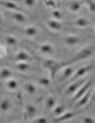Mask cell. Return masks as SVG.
Wrapping results in <instances>:
<instances>
[{
  "instance_id": "cell-17",
  "label": "cell",
  "mask_w": 95,
  "mask_h": 123,
  "mask_svg": "<svg viewBox=\"0 0 95 123\" xmlns=\"http://www.w3.org/2000/svg\"><path fill=\"white\" fill-rule=\"evenodd\" d=\"M6 87H7V90H9L10 92H15L19 88V83H18L17 80L10 77L6 81Z\"/></svg>"
},
{
  "instance_id": "cell-13",
  "label": "cell",
  "mask_w": 95,
  "mask_h": 123,
  "mask_svg": "<svg viewBox=\"0 0 95 123\" xmlns=\"http://www.w3.org/2000/svg\"><path fill=\"white\" fill-rule=\"evenodd\" d=\"M64 43L68 47H74V46H77L81 43V38L75 35H69V36H66L64 38Z\"/></svg>"
},
{
  "instance_id": "cell-24",
  "label": "cell",
  "mask_w": 95,
  "mask_h": 123,
  "mask_svg": "<svg viewBox=\"0 0 95 123\" xmlns=\"http://www.w3.org/2000/svg\"><path fill=\"white\" fill-rule=\"evenodd\" d=\"M24 91L26 92V93L30 94V95H33V94H35L37 92V88L35 86V84L29 82V83H26V84L24 85Z\"/></svg>"
},
{
  "instance_id": "cell-5",
  "label": "cell",
  "mask_w": 95,
  "mask_h": 123,
  "mask_svg": "<svg viewBox=\"0 0 95 123\" xmlns=\"http://www.w3.org/2000/svg\"><path fill=\"white\" fill-rule=\"evenodd\" d=\"M91 87H92V81H91V80H89V81H86L85 83H84V84H83L82 86H81V87H79L78 90H77V91H76L75 93L72 95V96H73V100L77 101L79 97L83 96V95H84L86 92L89 91Z\"/></svg>"
},
{
  "instance_id": "cell-12",
  "label": "cell",
  "mask_w": 95,
  "mask_h": 123,
  "mask_svg": "<svg viewBox=\"0 0 95 123\" xmlns=\"http://www.w3.org/2000/svg\"><path fill=\"white\" fill-rule=\"evenodd\" d=\"M39 52L44 55H48L52 56L54 53H55V49H54V46L52 44H48V43H44L39 46Z\"/></svg>"
},
{
  "instance_id": "cell-2",
  "label": "cell",
  "mask_w": 95,
  "mask_h": 123,
  "mask_svg": "<svg viewBox=\"0 0 95 123\" xmlns=\"http://www.w3.org/2000/svg\"><path fill=\"white\" fill-rule=\"evenodd\" d=\"M93 54H94V47L91 46V45H89V46H86L85 48H83L82 50H79V52L75 55L74 58L71 59V61L67 62V63H65L64 65H69V64H72V63H75V62L83 61V59H85V58H89V57H91Z\"/></svg>"
},
{
  "instance_id": "cell-23",
  "label": "cell",
  "mask_w": 95,
  "mask_h": 123,
  "mask_svg": "<svg viewBox=\"0 0 95 123\" xmlns=\"http://www.w3.org/2000/svg\"><path fill=\"white\" fill-rule=\"evenodd\" d=\"M12 77V71L9 68H2L0 69V81H7L8 78Z\"/></svg>"
},
{
  "instance_id": "cell-6",
  "label": "cell",
  "mask_w": 95,
  "mask_h": 123,
  "mask_svg": "<svg viewBox=\"0 0 95 123\" xmlns=\"http://www.w3.org/2000/svg\"><path fill=\"white\" fill-rule=\"evenodd\" d=\"M62 76H60V81L62 82H65V81H68L71 76L73 75V73L75 72V67L72 66V64L69 65H64L62 67Z\"/></svg>"
},
{
  "instance_id": "cell-33",
  "label": "cell",
  "mask_w": 95,
  "mask_h": 123,
  "mask_svg": "<svg viewBox=\"0 0 95 123\" xmlns=\"http://www.w3.org/2000/svg\"><path fill=\"white\" fill-rule=\"evenodd\" d=\"M83 123H94V119L91 117H84V119L82 120Z\"/></svg>"
},
{
  "instance_id": "cell-22",
  "label": "cell",
  "mask_w": 95,
  "mask_h": 123,
  "mask_svg": "<svg viewBox=\"0 0 95 123\" xmlns=\"http://www.w3.org/2000/svg\"><path fill=\"white\" fill-rule=\"evenodd\" d=\"M15 67L21 73H25V72H28L30 69V65L28 64V62H17Z\"/></svg>"
},
{
  "instance_id": "cell-31",
  "label": "cell",
  "mask_w": 95,
  "mask_h": 123,
  "mask_svg": "<svg viewBox=\"0 0 95 123\" xmlns=\"http://www.w3.org/2000/svg\"><path fill=\"white\" fill-rule=\"evenodd\" d=\"M33 121L36 123H47L48 122V120H47L45 117H37L36 119H34Z\"/></svg>"
},
{
  "instance_id": "cell-28",
  "label": "cell",
  "mask_w": 95,
  "mask_h": 123,
  "mask_svg": "<svg viewBox=\"0 0 95 123\" xmlns=\"http://www.w3.org/2000/svg\"><path fill=\"white\" fill-rule=\"evenodd\" d=\"M52 16H53L54 19L60 20V19H63V17H64V13H63L60 10H58V9H54L53 10V12H52Z\"/></svg>"
},
{
  "instance_id": "cell-4",
  "label": "cell",
  "mask_w": 95,
  "mask_h": 123,
  "mask_svg": "<svg viewBox=\"0 0 95 123\" xmlns=\"http://www.w3.org/2000/svg\"><path fill=\"white\" fill-rule=\"evenodd\" d=\"M91 69H93V66H83V67H79L78 69H76V71L73 73V75L68 80L69 83L76 81V80H78V78H81V77H84Z\"/></svg>"
},
{
  "instance_id": "cell-26",
  "label": "cell",
  "mask_w": 95,
  "mask_h": 123,
  "mask_svg": "<svg viewBox=\"0 0 95 123\" xmlns=\"http://www.w3.org/2000/svg\"><path fill=\"white\" fill-rule=\"evenodd\" d=\"M17 43H18V40H17V38L15 36H11V35L6 36V44L8 46H16Z\"/></svg>"
},
{
  "instance_id": "cell-15",
  "label": "cell",
  "mask_w": 95,
  "mask_h": 123,
  "mask_svg": "<svg viewBox=\"0 0 95 123\" xmlns=\"http://www.w3.org/2000/svg\"><path fill=\"white\" fill-rule=\"evenodd\" d=\"M47 27L53 31H59L63 28V24L60 23V20L56 19H49L47 21Z\"/></svg>"
},
{
  "instance_id": "cell-16",
  "label": "cell",
  "mask_w": 95,
  "mask_h": 123,
  "mask_svg": "<svg viewBox=\"0 0 95 123\" xmlns=\"http://www.w3.org/2000/svg\"><path fill=\"white\" fill-rule=\"evenodd\" d=\"M10 16L18 24H25L27 21V17L21 11H12V12L10 13Z\"/></svg>"
},
{
  "instance_id": "cell-7",
  "label": "cell",
  "mask_w": 95,
  "mask_h": 123,
  "mask_svg": "<svg viewBox=\"0 0 95 123\" xmlns=\"http://www.w3.org/2000/svg\"><path fill=\"white\" fill-rule=\"evenodd\" d=\"M79 113V111H68V112H64L63 114H60V115H58V117H56L55 119H54V122H65V121H68L71 120L72 117H75L77 114Z\"/></svg>"
},
{
  "instance_id": "cell-32",
  "label": "cell",
  "mask_w": 95,
  "mask_h": 123,
  "mask_svg": "<svg viewBox=\"0 0 95 123\" xmlns=\"http://www.w3.org/2000/svg\"><path fill=\"white\" fill-rule=\"evenodd\" d=\"M24 3L26 5L27 7H34L35 5H36V0H24Z\"/></svg>"
},
{
  "instance_id": "cell-3",
  "label": "cell",
  "mask_w": 95,
  "mask_h": 123,
  "mask_svg": "<svg viewBox=\"0 0 95 123\" xmlns=\"http://www.w3.org/2000/svg\"><path fill=\"white\" fill-rule=\"evenodd\" d=\"M86 82V80H84L83 77L78 78V80H76V81L74 82H71V84H69V86L67 88H66V91H65V94L66 95H69V96H72L73 94L75 93L77 90H78L81 86H82L84 83Z\"/></svg>"
},
{
  "instance_id": "cell-25",
  "label": "cell",
  "mask_w": 95,
  "mask_h": 123,
  "mask_svg": "<svg viewBox=\"0 0 95 123\" xmlns=\"http://www.w3.org/2000/svg\"><path fill=\"white\" fill-rule=\"evenodd\" d=\"M66 111V106L65 105H63V104H56V106L53 109V112H54V115L55 117H58L60 114H63L64 112Z\"/></svg>"
},
{
  "instance_id": "cell-35",
  "label": "cell",
  "mask_w": 95,
  "mask_h": 123,
  "mask_svg": "<svg viewBox=\"0 0 95 123\" xmlns=\"http://www.w3.org/2000/svg\"><path fill=\"white\" fill-rule=\"evenodd\" d=\"M2 23H3V20H2V13L0 12V25H2Z\"/></svg>"
},
{
  "instance_id": "cell-11",
  "label": "cell",
  "mask_w": 95,
  "mask_h": 123,
  "mask_svg": "<svg viewBox=\"0 0 95 123\" xmlns=\"http://www.w3.org/2000/svg\"><path fill=\"white\" fill-rule=\"evenodd\" d=\"M12 107V101L9 97H3L0 100V111L1 112H9Z\"/></svg>"
},
{
  "instance_id": "cell-20",
  "label": "cell",
  "mask_w": 95,
  "mask_h": 123,
  "mask_svg": "<svg viewBox=\"0 0 95 123\" xmlns=\"http://www.w3.org/2000/svg\"><path fill=\"white\" fill-rule=\"evenodd\" d=\"M89 20L84 18V17H81V18H77V19L73 23V25L76 27H79V28H86L87 26H89Z\"/></svg>"
},
{
  "instance_id": "cell-21",
  "label": "cell",
  "mask_w": 95,
  "mask_h": 123,
  "mask_svg": "<svg viewBox=\"0 0 95 123\" xmlns=\"http://www.w3.org/2000/svg\"><path fill=\"white\" fill-rule=\"evenodd\" d=\"M82 5L83 3L79 1V0H73L69 2V6H68V9L69 11H72V12H77L79 11V9L82 8Z\"/></svg>"
},
{
  "instance_id": "cell-34",
  "label": "cell",
  "mask_w": 95,
  "mask_h": 123,
  "mask_svg": "<svg viewBox=\"0 0 95 123\" xmlns=\"http://www.w3.org/2000/svg\"><path fill=\"white\" fill-rule=\"evenodd\" d=\"M6 54H7L6 48H5L3 46L0 45V57H3V56H6Z\"/></svg>"
},
{
  "instance_id": "cell-29",
  "label": "cell",
  "mask_w": 95,
  "mask_h": 123,
  "mask_svg": "<svg viewBox=\"0 0 95 123\" xmlns=\"http://www.w3.org/2000/svg\"><path fill=\"white\" fill-rule=\"evenodd\" d=\"M44 3H45V6H46L47 8H49V9H55L56 8V2L54 0H46Z\"/></svg>"
},
{
  "instance_id": "cell-19",
  "label": "cell",
  "mask_w": 95,
  "mask_h": 123,
  "mask_svg": "<svg viewBox=\"0 0 95 123\" xmlns=\"http://www.w3.org/2000/svg\"><path fill=\"white\" fill-rule=\"evenodd\" d=\"M56 104H57V98L54 95H49L46 100H45V107L48 111L53 110L56 106Z\"/></svg>"
},
{
  "instance_id": "cell-8",
  "label": "cell",
  "mask_w": 95,
  "mask_h": 123,
  "mask_svg": "<svg viewBox=\"0 0 95 123\" xmlns=\"http://www.w3.org/2000/svg\"><path fill=\"white\" fill-rule=\"evenodd\" d=\"M92 95H93V93H92V90L89 88V91L86 92L83 96H81L77 100V102H76V104H75V107L76 109H81V107H83V106H85L86 104L89 103V101H91V98H92Z\"/></svg>"
},
{
  "instance_id": "cell-10",
  "label": "cell",
  "mask_w": 95,
  "mask_h": 123,
  "mask_svg": "<svg viewBox=\"0 0 95 123\" xmlns=\"http://www.w3.org/2000/svg\"><path fill=\"white\" fill-rule=\"evenodd\" d=\"M0 7L6 8L7 10H12V11H20V8L16 2H13L11 0H5V1H0Z\"/></svg>"
},
{
  "instance_id": "cell-9",
  "label": "cell",
  "mask_w": 95,
  "mask_h": 123,
  "mask_svg": "<svg viewBox=\"0 0 95 123\" xmlns=\"http://www.w3.org/2000/svg\"><path fill=\"white\" fill-rule=\"evenodd\" d=\"M37 113H38V110L33 104H27L26 106H25V117L26 119L33 120L34 117H36Z\"/></svg>"
},
{
  "instance_id": "cell-14",
  "label": "cell",
  "mask_w": 95,
  "mask_h": 123,
  "mask_svg": "<svg viewBox=\"0 0 95 123\" xmlns=\"http://www.w3.org/2000/svg\"><path fill=\"white\" fill-rule=\"evenodd\" d=\"M15 62H29L30 61V55L29 53H27L26 50H19L15 54V57H13Z\"/></svg>"
},
{
  "instance_id": "cell-30",
  "label": "cell",
  "mask_w": 95,
  "mask_h": 123,
  "mask_svg": "<svg viewBox=\"0 0 95 123\" xmlns=\"http://www.w3.org/2000/svg\"><path fill=\"white\" fill-rule=\"evenodd\" d=\"M86 3H87V6H89V10L91 12H94L95 11V3L94 1L92 0H86Z\"/></svg>"
},
{
  "instance_id": "cell-18",
  "label": "cell",
  "mask_w": 95,
  "mask_h": 123,
  "mask_svg": "<svg viewBox=\"0 0 95 123\" xmlns=\"http://www.w3.org/2000/svg\"><path fill=\"white\" fill-rule=\"evenodd\" d=\"M24 34L28 36V37H30V38H33V37H36L39 34V30L36 26H28L24 29Z\"/></svg>"
},
{
  "instance_id": "cell-1",
  "label": "cell",
  "mask_w": 95,
  "mask_h": 123,
  "mask_svg": "<svg viewBox=\"0 0 95 123\" xmlns=\"http://www.w3.org/2000/svg\"><path fill=\"white\" fill-rule=\"evenodd\" d=\"M43 66L48 71L49 75H50V80H55L56 74L62 69L64 64L59 63V62L55 61V59H53V58H47L43 61Z\"/></svg>"
},
{
  "instance_id": "cell-27",
  "label": "cell",
  "mask_w": 95,
  "mask_h": 123,
  "mask_svg": "<svg viewBox=\"0 0 95 123\" xmlns=\"http://www.w3.org/2000/svg\"><path fill=\"white\" fill-rule=\"evenodd\" d=\"M37 83L39 85H42V86H49V84H50V80H49L48 77H39L36 80Z\"/></svg>"
}]
</instances>
